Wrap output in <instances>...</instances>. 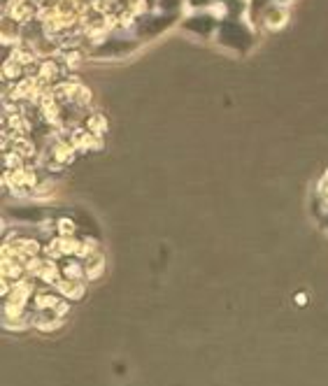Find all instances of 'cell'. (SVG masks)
I'll use <instances>...</instances> for the list:
<instances>
[{
  "label": "cell",
  "mask_w": 328,
  "mask_h": 386,
  "mask_svg": "<svg viewBox=\"0 0 328 386\" xmlns=\"http://www.w3.org/2000/svg\"><path fill=\"white\" fill-rule=\"evenodd\" d=\"M217 42L226 49H233V52H247V49L254 45V31L251 26L240 19V16H226L219 23V28L214 33Z\"/></svg>",
  "instance_id": "6da1fadb"
},
{
  "label": "cell",
  "mask_w": 328,
  "mask_h": 386,
  "mask_svg": "<svg viewBox=\"0 0 328 386\" xmlns=\"http://www.w3.org/2000/svg\"><path fill=\"white\" fill-rule=\"evenodd\" d=\"M219 23H222V19H219V16L207 7V10H193L187 19L182 21V28L193 33V35L209 38V35H214V33H217Z\"/></svg>",
  "instance_id": "7a4b0ae2"
},
{
  "label": "cell",
  "mask_w": 328,
  "mask_h": 386,
  "mask_svg": "<svg viewBox=\"0 0 328 386\" xmlns=\"http://www.w3.org/2000/svg\"><path fill=\"white\" fill-rule=\"evenodd\" d=\"M138 40L140 38H114V35H107L100 40V45L94 49V54L100 56H124L129 54L131 49L138 47Z\"/></svg>",
  "instance_id": "3957f363"
},
{
  "label": "cell",
  "mask_w": 328,
  "mask_h": 386,
  "mask_svg": "<svg viewBox=\"0 0 328 386\" xmlns=\"http://www.w3.org/2000/svg\"><path fill=\"white\" fill-rule=\"evenodd\" d=\"M289 21V3H273L268 5L258 16V23L268 31H280Z\"/></svg>",
  "instance_id": "277c9868"
},
{
  "label": "cell",
  "mask_w": 328,
  "mask_h": 386,
  "mask_svg": "<svg viewBox=\"0 0 328 386\" xmlns=\"http://www.w3.org/2000/svg\"><path fill=\"white\" fill-rule=\"evenodd\" d=\"M54 289L61 293L65 300H77L84 296V280H68V277H61V280L54 284Z\"/></svg>",
  "instance_id": "5b68a950"
},
{
  "label": "cell",
  "mask_w": 328,
  "mask_h": 386,
  "mask_svg": "<svg viewBox=\"0 0 328 386\" xmlns=\"http://www.w3.org/2000/svg\"><path fill=\"white\" fill-rule=\"evenodd\" d=\"M84 270H87V282H94L98 280L100 275L105 270V258L100 251H94L91 256L84 258Z\"/></svg>",
  "instance_id": "8992f818"
},
{
  "label": "cell",
  "mask_w": 328,
  "mask_h": 386,
  "mask_svg": "<svg viewBox=\"0 0 328 386\" xmlns=\"http://www.w3.org/2000/svg\"><path fill=\"white\" fill-rule=\"evenodd\" d=\"M273 3H291V0H249V7H247L249 21H258L261 12H263L266 7L273 5Z\"/></svg>",
  "instance_id": "52a82bcc"
},
{
  "label": "cell",
  "mask_w": 328,
  "mask_h": 386,
  "mask_svg": "<svg viewBox=\"0 0 328 386\" xmlns=\"http://www.w3.org/2000/svg\"><path fill=\"white\" fill-rule=\"evenodd\" d=\"M84 126L91 131V133H96V136H103V133L107 131V119L103 114H98V112H91L87 116V121H84Z\"/></svg>",
  "instance_id": "ba28073f"
},
{
  "label": "cell",
  "mask_w": 328,
  "mask_h": 386,
  "mask_svg": "<svg viewBox=\"0 0 328 386\" xmlns=\"http://www.w3.org/2000/svg\"><path fill=\"white\" fill-rule=\"evenodd\" d=\"M56 235H77V226L68 216H61L56 219Z\"/></svg>",
  "instance_id": "9c48e42d"
},
{
  "label": "cell",
  "mask_w": 328,
  "mask_h": 386,
  "mask_svg": "<svg viewBox=\"0 0 328 386\" xmlns=\"http://www.w3.org/2000/svg\"><path fill=\"white\" fill-rule=\"evenodd\" d=\"M184 5H187V0H156L158 10H161V12H173V14H177Z\"/></svg>",
  "instance_id": "30bf717a"
},
{
  "label": "cell",
  "mask_w": 328,
  "mask_h": 386,
  "mask_svg": "<svg viewBox=\"0 0 328 386\" xmlns=\"http://www.w3.org/2000/svg\"><path fill=\"white\" fill-rule=\"evenodd\" d=\"M319 196H322V203L328 207V175L319 182Z\"/></svg>",
  "instance_id": "8fae6325"
},
{
  "label": "cell",
  "mask_w": 328,
  "mask_h": 386,
  "mask_svg": "<svg viewBox=\"0 0 328 386\" xmlns=\"http://www.w3.org/2000/svg\"><path fill=\"white\" fill-rule=\"evenodd\" d=\"M324 224H326V228H328V207L324 209Z\"/></svg>",
  "instance_id": "7c38bea8"
}]
</instances>
